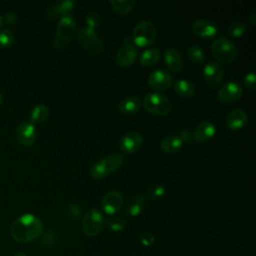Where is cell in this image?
<instances>
[{
	"label": "cell",
	"mask_w": 256,
	"mask_h": 256,
	"mask_svg": "<svg viewBox=\"0 0 256 256\" xmlns=\"http://www.w3.org/2000/svg\"><path fill=\"white\" fill-rule=\"evenodd\" d=\"M104 217L103 214L97 209H90L83 217L82 228L86 235L95 236L103 228Z\"/></svg>",
	"instance_id": "obj_8"
},
{
	"label": "cell",
	"mask_w": 256,
	"mask_h": 256,
	"mask_svg": "<svg viewBox=\"0 0 256 256\" xmlns=\"http://www.w3.org/2000/svg\"><path fill=\"white\" fill-rule=\"evenodd\" d=\"M248 117L246 112L243 109L237 108L229 112L226 116V126L230 130H238L241 129L247 123Z\"/></svg>",
	"instance_id": "obj_18"
},
{
	"label": "cell",
	"mask_w": 256,
	"mask_h": 256,
	"mask_svg": "<svg viewBox=\"0 0 256 256\" xmlns=\"http://www.w3.org/2000/svg\"><path fill=\"white\" fill-rule=\"evenodd\" d=\"M160 59V51L157 48H147L144 50L139 58L141 65L152 66L156 64Z\"/></svg>",
	"instance_id": "obj_25"
},
{
	"label": "cell",
	"mask_w": 256,
	"mask_h": 256,
	"mask_svg": "<svg viewBox=\"0 0 256 256\" xmlns=\"http://www.w3.org/2000/svg\"><path fill=\"white\" fill-rule=\"evenodd\" d=\"M216 133L215 125L210 121L200 122L193 131V138L199 143L206 142L210 140Z\"/></svg>",
	"instance_id": "obj_16"
},
{
	"label": "cell",
	"mask_w": 256,
	"mask_h": 256,
	"mask_svg": "<svg viewBox=\"0 0 256 256\" xmlns=\"http://www.w3.org/2000/svg\"><path fill=\"white\" fill-rule=\"evenodd\" d=\"M123 43H124V46L125 45H132V38L131 37H125L124 40H123Z\"/></svg>",
	"instance_id": "obj_39"
},
{
	"label": "cell",
	"mask_w": 256,
	"mask_h": 256,
	"mask_svg": "<svg viewBox=\"0 0 256 256\" xmlns=\"http://www.w3.org/2000/svg\"><path fill=\"white\" fill-rule=\"evenodd\" d=\"M2 100H3V97H2V94L0 93V104L2 103Z\"/></svg>",
	"instance_id": "obj_42"
},
{
	"label": "cell",
	"mask_w": 256,
	"mask_h": 256,
	"mask_svg": "<svg viewBox=\"0 0 256 256\" xmlns=\"http://www.w3.org/2000/svg\"><path fill=\"white\" fill-rule=\"evenodd\" d=\"M132 41L139 47L151 45L156 38V29L152 22L147 20L140 21L134 28Z\"/></svg>",
	"instance_id": "obj_5"
},
{
	"label": "cell",
	"mask_w": 256,
	"mask_h": 256,
	"mask_svg": "<svg viewBox=\"0 0 256 256\" xmlns=\"http://www.w3.org/2000/svg\"><path fill=\"white\" fill-rule=\"evenodd\" d=\"M165 193V187L162 184H152L147 190V196L151 200H158Z\"/></svg>",
	"instance_id": "obj_30"
},
{
	"label": "cell",
	"mask_w": 256,
	"mask_h": 256,
	"mask_svg": "<svg viewBox=\"0 0 256 256\" xmlns=\"http://www.w3.org/2000/svg\"><path fill=\"white\" fill-rule=\"evenodd\" d=\"M143 138L139 132L132 131L125 134L119 141V148L125 153H134L142 145Z\"/></svg>",
	"instance_id": "obj_15"
},
{
	"label": "cell",
	"mask_w": 256,
	"mask_h": 256,
	"mask_svg": "<svg viewBox=\"0 0 256 256\" xmlns=\"http://www.w3.org/2000/svg\"><path fill=\"white\" fill-rule=\"evenodd\" d=\"M110 4L117 13L124 15L133 9L136 2L134 0H111Z\"/></svg>",
	"instance_id": "obj_27"
},
{
	"label": "cell",
	"mask_w": 256,
	"mask_h": 256,
	"mask_svg": "<svg viewBox=\"0 0 256 256\" xmlns=\"http://www.w3.org/2000/svg\"><path fill=\"white\" fill-rule=\"evenodd\" d=\"M154 241H155V238H154L153 234H151L149 232H144L140 236V242L144 246H150L154 243Z\"/></svg>",
	"instance_id": "obj_35"
},
{
	"label": "cell",
	"mask_w": 256,
	"mask_h": 256,
	"mask_svg": "<svg viewBox=\"0 0 256 256\" xmlns=\"http://www.w3.org/2000/svg\"><path fill=\"white\" fill-rule=\"evenodd\" d=\"M242 88L237 82H228L218 91V100L222 103H234L242 96Z\"/></svg>",
	"instance_id": "obj_12"
},
{
	"label": "cell",
	"mask_w": 256,
	"mask_h": 256,
	"mask_svg": "<svg viewBox=\"0 0 256 256\" xmlns=\"http://www.w3.org/2000/svg\"><path fill=\"white\" fill-rule=\"evenodd\" d=\"M140 105H141L140 100L137 97L130 96L119 102L118 110L122 114L130 115V114L136 113L139 110Z\"/></svg>",
	"instance_id": "obj_23"
},
{
	"label": "cell",
	"mask_w": 256,
	"mask_h": 256,
	"mask_svg": "<svg viewBox=\"0 0 256 256\" xmlns=\"http://www.w3.org/2000/svg\"><path fill=\"white\" fill-rule=\"evenodd\" d=\"M256 76L254 72H250L247 73L244 78H243V84L246 88L251 89V90H255V85H256Z\"/></svg>",
	"instance_id": "obj_34"
},
{
	"label": "cell",
	"mask_w": 256,
	"mask_h": 256,
	"mask_svg": "<svg viewBox=\"0 0 256 256\" xmlns=\"http://www.w3.org/2000/svg\"><path fill=\"white\" fill-rule=\"evenodd\" d=\"M124 157L121 154L115 153L108 155L99 160L98 162H96L95 164H93V166L90 169V174L95 179L104 178L111 174L112 172L116 171L122 165Z\"/></svg>",
	"instance_id": "obj_3"
},
{
	"label": "cell",
	"mask_w": 256,
	"mask_h": 256,
	"mask_svg": "<svg viewBox=\"0 0 256 256\" xmlns=\"http://www.w3.org/2000/svg\"><path fill=\"white\" fill-rule=\"evenodd\" d=\"M192 31L195 35L201 38H212L217 33L216 24L208 19H198L192 24Z\"/></svg>",
	"instance_id": "obj_14"
},
{
	"label": "cell",
	"mask_w": 256,
	"mask_h": 256,
	"mask_svg": "<svg viewBox=\"0 0 256 256\" xmlns=\"http://www.w3.org/2000/svg\"><path fill=\"white\" fill-rule=\"evenodd\" d=\"M123 205V197L118 191L107 192L101 201L102 210L109 215L117 213Z\"/></svg>",
	"instance_id": "obj_13"
},
{
	"label": "cell",
	"mask_w": 256,
	"mask_h": 256,
	"mask_svg": "<svg viewBox=\"0 0 256 256\" xmlns=\"http://www.w3.org/2000/svg\"><path fill=\"white\" fill-rule=\"evenodd\" d=\"M145 208V198L142 195L130 196L126 202V214L135 217L141 214Z\"/></svg>",
	"instance_id": "obj_21"
},
{
	"label": "cell",
	"mask_w": 256,
	"mask_h": 256,
	"mask_svg": "<svg viewBox=\"0 0 256 256\" xmlns=\"http://www.w3.org/2000/svg\"><path fill=\"white\" fill-rule=\"evenodd\" d=\"M102 23V16L97 11H92L86 16V24L88 28L94 30V28H97Z\"/></svg>",
	"instance_id": "obj_31"
},
{
	"label": "cell",
	"mask_w": 256,
	"mask_h": 256,
	"mask_svg": "<svg viewBox=\"0 0 256 256\" xmlns=\"http://www.w3.org/2000/svg\"><path fill=\"white\" fill-rule=\"evenodd\" d=\"M75 2L72 0L60 1L51 6H49L45 12V16L48 19H56L58 17H63L68 15L69 11L73 9Z\"/></svg>",
	"instance_id": "obj_17"
},
{
	"label": "cell",
	"mask_w": 256,
	"mask_h": 256,
	"mask_svg": "<svg viewBox=\"0 0 256 256\" xmlns=\"http://www.w3.org/2000/svg\"><path fill=\"white\" fill-rule=\"evenodd\" d=\"M44 230L42 221L35 215L26 213L19 216L10 227L11 237L19 243H29L38 238Z\"/></svg>",
	"instance_id": "obj_1"
},
{
	"label": "cell",
	"mask_w": 256,
	"mask_h": 256,
	"mask_svg": "<svg viewBox=\"0 0 256 256\" xmlns=\"http://www.w3.org/2000/svg\"><path fill=\"white\" fill-rule=\"evenodd\" d=\"M172 75L164 70H155L148 77V85L156 93L167 90L172 85Z\"/></svg>",
	"instance_id": "obj_10"
},
{
	"label": "cell",
	"mask_w": 256,
	"mask_h": 256,
	"mask_svg": "<svg viewBox=\"0 0 256 256\" xmlns=\"http://www.w3.org/2000/svg\"><path fill=\"white\" fill-rule=\"evenodd\" d=\"M13 40H14V36L10 29L4 28L0 30V46L1 47L3 48L9 47L13 43Z\"/></svg>",
	"instance_id": "obj_33"
},
{
	"label": "cell",
	"mask_w": 256,
	"mask_h": 256,
	"mask_svg": "<svg viewBox=\"0 0 256 256\" xmlns=\"http://www.w3.org/2000/svg\"><path fill=\"white\" fill-rule=\"evenodd\" d=\"M2 24H3V17H1V15H0V27L2 26Z\"/></svg>",
	"instance_id": "obj_41"
},
{
	"label": "cell",
	"mask_w": 256,
	"mask_h": 256,
	"mask_svg": "<svg viewBox=\"0 0 256 256\" xmlns=\"http://www.w3.org/2000/svg\"><path fill=\"white\" fill-rule=\"evenodd\" d=\"M3 20L5 21L6 24L8 25H14L16 22H17V16L15 13L13 12H8L5 14Z\"/></svg>",
	"instance_id": "obj_36"
},
{
	"label": "cell",
	"mask_w": 256,
	"mask_h": 256,
	"mask_svg": "<svg viewBox=\"0 0 256 256\" xmlns=\"http://www.w3.org/2000/svg\"><path fill=\"white\" fill-rule=\"evenodd\" d=\"M16 136L20 144L31 146L37 136L36 128L31 121H22L16 127Z\"/></svg>",
	"instance_id": "obj_11"
},
{
	"label": "cell",
	"mask_w": 256,
	"mask_h": 256,
	"mask_svg": "<svg viewBox=\"0 0 256 256\" xmlns=\"http://www.w3.org/2000/svg\"><path fill=\"white\" fill-rule=\"evenodd\" d=\"M183 140L178 135H167L161 142L160 147L166 153H176L182 146Z\"/></svg>",
	"instance_id": "obj_22"
},
{
	"label": "cell",
	"mask_w": 256,
	"mask_h": 256,
	"mask_svg": "<svg viewBox=\"0 0 256 256\" xmlns=\"http://www.w3.org/2000/svg\"><path fill=\"white\" fill-rule=\"evenodd\" d=\"M249 22H250L253 26L256 25V13H252V15H251L250 18H249Z\"/></svg>",
	"instance_id": "obj_38"
},
{
	"label": "cell",
	"mask_w": 256,
	"mask_h": 256,
	"mask_svg": "<svg viewBox=\"0 0 256 256\" xmlns=\"http://www.w3.org/2000/svg\"><path fill=\"white\" fill-rule=\"evenodd\" d=\"M164 61L166 66L175 73H178L182 69V57L180 53L174 48H168L164 51Z\"/></svg>",
	"instance_id": "obj_20"
},
{
	"label": "cell",
	"mask_w": 256,
	"mask_h": 256,
	"mask_svg": "<svg viewBox=\"0 0 256 256\" xmlns=\"http://www.w3.org/2000/svg\"><path fill=\"white\" fill-rule=\"evenodd\" d=\"M174 90L180 97H184V98L191 97L195 93V88L193 83L187 79H178L174 83Z\"/></svg>",
	"instance_id": "obj_24"
},
{
	"label": "cell",
	"mask_w": 256,
	"mask_h": 256,
	"mask_svg": "<svg viewBox=\"0 0 256 256\" xmlns=\"http://www.w3.org/2000/svg\"><path fill=\"white\" fill-rule=\"evenodd\" d=\"M76 31V22L71 15L60 18L56 27L53 45L56 49H63L73 38Z\"/></svg>",
	"instance_id": "obj_2"
},
{
	"label": "cell",
	"mask_w": 256,
	"mask_h": 256,
	"mask_svg": "<svg viewBox=\"0 0 256 256\" xmlns=\"http://www.w3.org/2000/svg\"><path fill=\"white\" fill-rule=\"evenodd\" d=\"M77 38L81 46L88 52L92 54H100L103 49L104 45L99 36L94 32V30L88 27H82L77 34Z\"/></svg>",
	"instance_id": "obj_7"
},
{
	"label": "cell",
	"mask_w": 256,
	"mask_h": 256,
	"mask_svg": "<svg viewBox=\"0 0 256 256\" xmlns=\"http://www.w3.org/2000/svg\"><path fill=\"white\" fill-rule=\"evenodd\" d=\"M144 109L154 115L163 116L170 111L169 100L160 93H148L143 100Z\"/></svg>",
	"instance_id": "obj_6"
},
{
	"label": "cell",
	"mask_w": 256,
	"mask_h": 256,
	"mask_svg": "<svg viewBox=\"0 0 256 256\" xmlns=\"http://www.w3.org/2000/svg\"><path fill=\"white\" fill-rule=\"evenodd\" d=\"M245 31H246V25L241 21L233 22L228 27V34L234 38L242 36L245 33Z\"/></svg>",
	"instance_id": "obj_29"
},
{
	"label": "cell",
	"mask_w": 256,
	"mask_h": 256,
	"mask_svg": "<svg viewBox=\"0 0 256 256\" xmlns=\"http://www.w3.org/2000/svg\"><path fill=\"white\" fill-rule=\"evenodd\" d=\"M188 57L194 64H202L205 60V53L199 46H190L187 51Z\"/></svg>",
	"instance_id": "obj_28"
},
{
	"label": "cell",
	"mask_w": 256,
	"mask_h": 256,
	"mask_svg": "<svg viewBox=\"0 0 256 256\" xmlns=\"http://www.w3.org/2000/svg\"><path fill=\"white\" fill-rule=\"evenodd\" d=\"M137 55V49L133 45H125L117 52L116 61L120 66L129 67L136 61Z\"/></svg>",
	"instance_id": "obj_19"
},
{
	"label": "cell",
	"mask_w": 256,
	"mask_h": 256,
	"mask_svg": "<svg viewBox=\"0 0 256 256\" xmlns=\"http://www.w3.org/2000/svg\"><path fill=\"white\" fill-rule=\"evenodd\" d=\"M49 116V109L45 106V105H37L35 106L30 113V118H31V122L34 123H43L47 120Z\"/></svg>",
	"instance_id": "obj_26"
},
{
	"label": "cell",
	"mask_w": 256,
	"mask_h": 256,
	"mask_svg": "<svg viewBox=\"0 0 256 256\" xmlns=\"http://www.w3.org/2000/svg\"><path fill=\"white\" fill-rule=\"evenodd\" d=\"M106 223H107V226L109 227V229H111L112 231H115V232L122 231L126 226L125 220L118 216L110 217Z\"/></svg>",
	"instance_id": "obj_32"
},
{
	"label": "cell",
	"mask_w": 256,
	"mask_h": 256,
	"mask_svg": "<svg viewBox=\"0 0 256 256\" xmlns=\"http://www.w3.org/2000/svg\"><path fill=\"white\" fill-rule=\"evenodd\" d=\"M212 55L221 63H231L237 57V49L234 43L226 38H218L211 45Z\"/></svg>",
	"instance_id": "obj_4"
},
{
	"label": "cell",
	"mask_w": 256,
	"mask_h": 256,
	"mask_svg": "<svg viewBox=\"0 0 256 256\" xmlns=\"http://www.w3.org/2000/svg\"><path fill=\"white\" fill-rule=\"evenodd\" d=\"M14 256H27V255L24 252H22V251H18V252H16L14 254Z\"/></svg>",
	"instance_id": "obj_40"
},
{
	"label": "cell",
	"mask_w": 256,
	"mask_h": 256,
	"mask_svg": "<svg viewBox=\"0 0 256 256\" xmlns=\"http://www.w3.org/2000/svg\"><path fill=\"white\" fill-rule=\"evenodd\" d=\"M69 213L72 215V216H78L80 213H81V209L79 208V206H77L76 204H73L70 206V210H69Z\"/></svg>",
	"instance_id": "obj_37"
},
{
	"label": "cell",
	"mask_w": 256,
	"mask_h": 256,
	"mask_svg": "<svg viewBox=\"0 0 256 256\" xmlns=\"http://www.w3.org/2000/svg\"><path fill=\"white\" fill-rule=\"evenodd\" d=\"M203 77L210 88H217L224 77V69L217 62H209L203 68Z\"/></svg>",
	"instance_id": "obj_9"
}]
</instances>
